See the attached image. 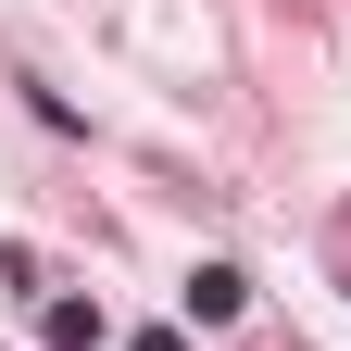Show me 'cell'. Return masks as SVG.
<instances>
[{
  "label": "cell",
  "mask_w": 351,
  "mask_h": 351,
  "mask_svg": "<svg viewBox=\"0 0 351 351\" xmlns=\"http://www.w3.org/2000/svg\"><path fill=\"white\" fill-rule=\"evenodd\" d=\"M239 301H251V289H239V263H201V276H189V314H201V326H226Z\"/></svg>",
  "instance_id": "6da1fadb"
}]
</instances>
